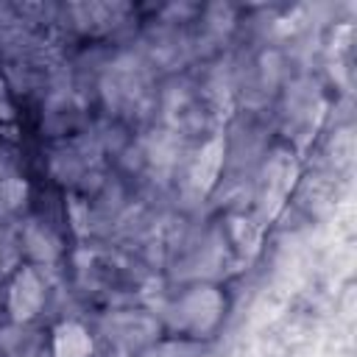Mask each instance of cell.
Returning <instances> with one entry per match:
<instances>
[{
	"label": "cell",
	"mask_w": 357,
	"mask_h": 357,
	"mask_svg": "<svg viewBox=\"0 0 357 357\" xmlns=\"http://www.w3.org/2000/svg\"><path fill=\"white\" fill-rule=\"evenodd\" d=\"M42 304V287L31 271H22L11 287V315L17 321H28Z\"/></svg>",
	"instance_id": "1"
},
{
	"label": "cell",
	"mask_w": 357,
	"mask_h": 357,
	"mask_svg": "<svg viewBox=\"0 0 357 357\" xmlns=\"http://www.w3.org/2000/svg\"><path fill=\"white\" fill-rule=\"evenodd\" d=\"M3 117H11V106H8L6 92H3V84H0V120H3Z\"/></svg>",
	"instance_id": "3"
},
{
	"label": "cell",
	"mask_w": 357,
	"mask_h": 357,
	"mask_svg": "<svg viewBox=\"0 0 357 357\" xmlns=\"http://www.w3.org/2000/svg\"><path fill=\"white\" fill-rule=\"evenodd\" d=\"M89 351L92 340L78 324H64L56 329V357H86Z\"/></svg>",
	"instance_id": "2"
}]
</instances>
